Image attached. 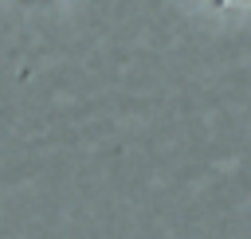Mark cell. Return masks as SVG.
<instances>
[{
	"mask_svg": "<svg viewBox=\"0 0 251 239\" xmlns=\"http://www.w3.org/2000/svg\"><path fill=\"white\" fill-rule=\"evenodd\" d=\"M212 12H251V0H196Z\"/></svg>",
	"mask_w": 251,
	"mask_h": 239,
	"instance_id": "cell-1",
	"label": "cell"
}]
</instances>
